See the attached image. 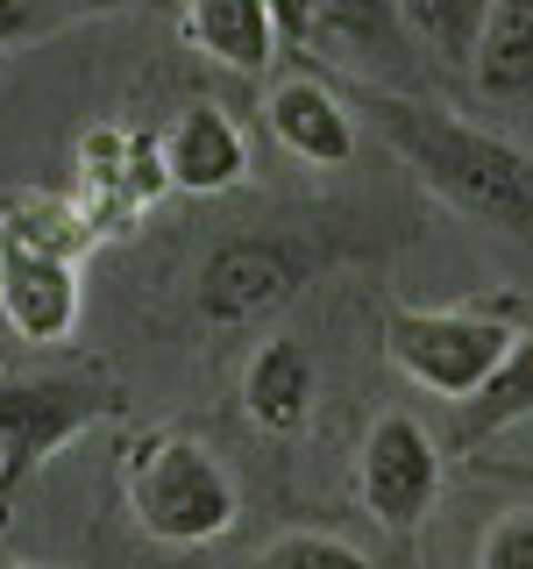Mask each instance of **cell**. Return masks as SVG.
I'll use <instances>...</instances> for the list:
<instances>
[{"instance_id": "cell-16", "label": "cell", "mask_w": 533, "mask_h": 569, "mask_svg": "<svg viewBox=\"0 0 533 569\" xmlns=\"http://www.w3.org/2000/svg\"><path fill=\"white\" fill-rule=\"evenodd\" d=\"M249 569H378V562H370L363 548H349L342 533H306L299 527V533H278Z\"/></svg>"}, {"instance_id": "cell-19", "label": "cell", "mask_w": 533, "mask_h": 569, "mask_svg": "<svg viewBox=\"0 0 533 569\" xmlns=\"http://www.w3.org/2000/svg\"><path fill=\"white\" fill-rule=\"evenodd\" d=\"M29 29H36V8H29V0H0V50H8L14 36H29Z\"/></svg>"}, {"instance_id": "cell-12", "label": "cell", "mask_w": 533, "mask_h": 569, "mask_svg": "<svg viewBox=\"0 0 533 569\" xmlns=\"http://www.w3.org/2000/svg\"><path fill=\"white\" fill-rule=\"evenodd\" d=\"M455 441H491V435H505V427H520L533 420V328L512 335V349H505V363L484 378V391L476 399H462L455 406Z\"/></svg>"}, {"instance_id": "cell-14", "label": "cell", "mask_w": 533, "mask_h": 569, "mask_svg": "<svg viewBox=\"0 0 533 569\" xmlns=\"http://www.w3.org/2000/svg\"><path fill=\"white\" fill-rule=\"evenodd\" d=\"M399 14H405V29H413V36H426V43L441 50V58L470 64L491 0H399Z\"/></svg>"}, {"instance_id": "cell-10", "label": "cell", "mask_w": 533, "mask_h": 569, "mask_svg": "<svg viewBox=\"0 0 533 569\" xmlns=\"http://www.w3.org/2000/svg\"><path fill=\"white\" fill-rule=\"evenodd\" d=\"M242 406L263 435H292L313 413V356L299 342H284V335H271L242 370Z\"/></svg>"}, {"instance_id": "cell-1", "label": "cell", "mask_w": 533, "mask_h": 569, "mask_svg": "<svg viewBox=\"0 0 533 569\" xmlns=\"http://www.w3.org/2000/svg\"><path fill=\"white\" fill-rule=\"evenodd\" d=\"M370 114H378L384 142L441 200H455L476 221L533 236V157L526 150H512L505 136L476 129V121L449 114V107H426V100H405V93H378Z\"/></svg>"}, {"instance_id": "cell-8", "label": "cell", "mask_w": 533, "mask_h": 569, "mask_svg": "<svg viewBox=\"0 0 533 569\" xmlns=\"http://www.w3.org/2000/svg\"><path fill=\"white\" fill-rule=\"evenodd\" d=\"M157 157H164V186L192 192V200H213V192H228L249 171V142L221 107H185L157 136Z\"/></svg>"}, {"instance_id": "cell-17", "label": "cell", "mask_w": 533, "mask_h": 569, "mask_svg": "<svg viewBox=\"0 0 533 569\" xmlns=\"http://www.w3.org/2000/svg\"><path fill=\"white\" fill-rule=\"evenodd\" d=\"M476 569H533V506H512L505 520L484 533Z\"/></svg>"}, {"instance_id": "cell-5", "label": "cell", "mask_w": 533, "mask_h": 569, "mask_svg": "<svg viewBox=\"0 0 533 569\" xmlns=\"http://www.w3.org/2000/svg\"><path fill=\"white\" fill-rule=\"evenodd\" d=\"M355 491H363V512L391 533L420 527L441 498V449L434 435L413 413H384L363 435V456H355Z\"/></svg>"}, {"instance_id": "cell-6", "label": "cell", "mask_w": 533, "mask_h": 569, "mask_svg": "<svg viewBox=\"0 0 533 569\" xmlns=\"http://www.w3.org/2000/svg\"><path fill=\"white\" fill-rule=\"evenodd\" d=\"M313 257L284 236H235L221 242L213 257L200 263V313L221 320V328H242V320H263L271 307L306 284Z\"/></svg>"}, {"instance_id": "cell-2", "label": "cell", "mask_w": 533, "mask_h": 569, "mask_svg": "<svg viewBox=\"0 0 533 569\" xmlns=\"http://www.w3.org/2000/svg\"><path fill=\"white\" fill-rule=\"evenodd\" d=\"M121 491H129V512L150 541L164 548H207L235 527L242 498H235V477L213 462L207 441L178 435H142L121 449Z\"/></svg>"}, {"instance_id": "cell-20", "label": "cell", "mask_w": 533, "mask_h": 569, "mask_svg": "<svg viewBox=\"0 0 533 569\" xmlns=\"http://www.w3.org/2000/svg\"><path fill=\"white\" fill-rule=\"evenodd\" d=\"M29 8H43V0H29ZM71 8H121V0H71Z\"/></svg>"}, {"instance_id": "cell-7", "label": "cell", "mask_w": 533, "mask_h": 569, "mask_svg": "<svg viewBox=\"0 0 533 569\" xmlns=\"http://www.w3.org/2000/svg\"><path fill=\"white\" fill-rule=\"evenodd\" d=\"M0 313L22 342L50 349L79 328V263L64 249H43L14 228H0Z\"/></svg>"}, {"instance_id": "cell-4", "label": "cell", "mask_w": 533, "mask_h": 569, "mask_svg": "<svg viewBox=\"0 0 533 569\" xmlns=\"http://www.w3.org/2000/svg\"><path fill=\"white\" fill-rule=\"evenodd\" d=\"M384 349L413 385L441 391V399H476L484 378L505 363L512 328L505 313H476V307H391L384 313Z\"/></svg>"}, {"instance_id": "cell-9", "label": "cell", "mask_w": 533, "mask_h": 569, "mask_svg": "<svg viewBox=\"0 0 533 569\" xmlns=\"http://www.w3.org/2000/svg\"><path fill=\"white\" fill-rule=\"evenodd\" d=\"M263 129H271L299 164H349L355 157V121L320 79H278L271 100H263Z\"/></svg>"}, {"instance_id": "cell-18", "label": "cell", "mask_w": 533, "mask_h": 569, "mask_svg": "<svg viewBox=\"0 0 533 569\" xmlns=\"http://www.w3.org/2000/svg\"><path fill=\"white\" fill-rule=\"evenodd\" d=\"M278 22V43H306V36L320 29V0H263Z\"/></svg>"}, {"instance_id": "cell-13", "label": "cell", "mask_w": 533, "mask_h": 569, "mask_svg": "<svg viewBox=\"0 0 533 569\" xmlns=\"http://www.w3.org/2000/svg\"><path fill=\"white\" fill-rule=\"evenodd\" d=\"M470 64L484 93H533V0H491Z\"/></svg>"}, {"instance_id": "cell-21", "label": "cell", "mask_w": 533, "mask_h": 569, "mask_svg": "<svg viewBox=\"0 0 533 569\" xmlns=\"http://www.w3.org/2000/svg\"><path fill=\"white\" fill-rule=\"evenodd\" d=\"M0 569H22V562H0Z\"/></svg>"}, {"instance_id": "cell-11", "label": "cell", "mask_w": 533, "mask_h": 569, "mask_svg": "<svg viewBox=\"0 0 533 569\" xmlns=\"http://www.w3.org/2000/svg\"><path fill=\"white\" fill-rule=\"evenodd\" d=\"M185 36L228 71H263L278 58V22L263 0H185Z\"/></svg>"}, {"instance_id": "cell-3", "label": "cell", "mask_w": 533, "mask_h": 569, "mask_svg": "<svg viewBox=\"0 0 533 569\" xmlns=\"http://www.w3.org/2000/svg\"><path fill=\"white\" fill-rule=\"evenodd\" d=\"M114 385L71 378V370H43V378H0V520H8L14 491L43 470L64 441H79L86 427L114 413Z\"/></svg>"}, {"instance_id": "cell-15", "label": "cell", "mask_w": 533, "mask_h": 569, "mask_svg": "<svg viewBox=\"0 0 533 569\" xmlns=\"http://www.w3.org/2000/svg\"><path fill=\"white\" fill-rule=\"evenodd\" d=\"M320 22L334 36H349L355 50H370V58H391L399 36H405L399 0H320Z\"/></svg>"}]
</instances>
